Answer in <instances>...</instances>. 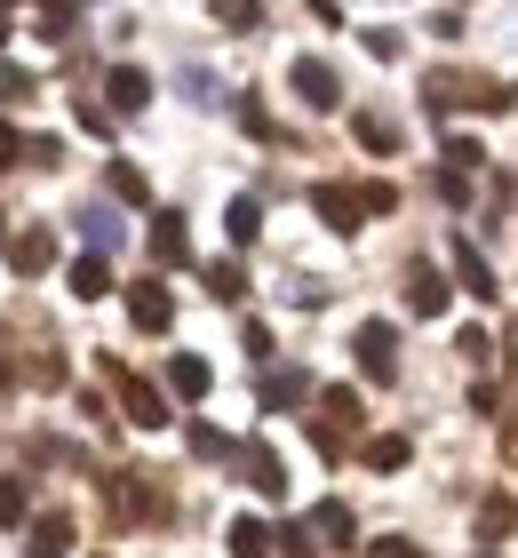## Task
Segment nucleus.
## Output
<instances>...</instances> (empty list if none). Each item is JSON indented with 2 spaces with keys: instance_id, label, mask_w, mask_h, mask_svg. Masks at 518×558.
Wrapping results in <instances>:
<instances>
[{
  "instance_id": "1",
  "label": "nucleus",
  "mask_w": 518,
  "mask_h": 558,
  "mask_svg": "<svg viewBox=\"0 0 518 558\" xmlns=\"http://www.w3.org/2000/svg\"><path fill=\"white\" fill-rule=\"evenodd\" d=\"M104 502H112V519H168V495L144 471H112L104 478Z\"/></svg>"
},
{
  "instance_id": "2",
  "label": "nucleus",
  "mask_w": 518,
  "mask_h": 558,
  "mask_svg": "<svg viewBox=\"0 0 518 558\" xmlns=\"http://www.w3.org/2000/svg\"><path fill=\"white\" fill-rule=\"evenodd\" d=\"M104 367H112V360H104ZM112 384H120V408H128V423H136V430H160V423H168L160 384H144V375H128V367H112Z\"/></svg>"
},
{
  "instance_id": "3",
  "label": "nucleus",
  "mask_w": 518,
  "mask_h": 558,
  "mask_svg": "<svg viewBox=\"0 0 518 558\" xmlns=\"http://www.w3.org/2000/svg\"><path fill=\"white\" fill-rule=\"evenodd\" d=\"M359 367H368L375 384H391V375H399V327H391V319H368V327H359Z\"/></svg>"
},
{
  "instance_id": "4",
  "label": "nucleus",
  "mask_w": 518,
  "mask_h": 558,
  "mask_svg": "<svg viewBox=\"0 0 518 558\" xmlns=\"http://www.w3.org/2000/svg\"><path fill=\"white\" fill-rule=\"evenodd\" d=\"M72 511H40V519H24V558H64L72 550Z\"/></svg>"
},
{
  "instance_id": "5",
  "label": "nucleus",
  "mask_w": 518,
  "mask_h": 558,
  "mask_svg": "<svg viewBox=\"0 0 518 558\" xmlns=\"http://www.w3.org/2000/svg\"><path fill=\"white\" fill-rule=\"evenodd\" d=\"M288 81H296L303 105H320V112L335 105V96H344V81H335V64H327V57H296V64H288Z\"/></svg>"
},
{
  "instance_id": "6",
  "label": "nucleus",
  "mask_w": 518,
  "mask_h": 558,
  "mask_svg": "<svg viewBox=\"0 0 518 558\" xmlns=\"http://www.w3.org/2000/svg\"><path fill=\"white\" fill-rule=\"evenodd\" d=\"M128 319H136L144 336H160V327L176 319V303H168V288H160V279H136V288H128Z\"/></svg>"
},
{
  "instance_id": "7",
  "label": "nucleus",
  "mask_w": 518,
  "mask_h": 558,
  "mask_svg": "<svg viewBox=\"0 0 518 558\" xmlns=\"http://www.w3.org/2000/svg\"><path fill=\"white\" fill-rule=\"evenodd\" d=\"M168 391H176V399H192V408H200V399L216 391V367H207L200 351H176V360H168Z\"/></svg>"
},
{
  "instance_id": "8",
  "label": "nucleus",
  "mask_w": 518,
  "mask_h": 558,
  "mask_svg": "<svg viewBox=\"0 0 518 558\" xmlns=\"http://www.w3.org/2000/svg\"><path fill=\"white\" fill-rule=\"evenodd\" d=\"M152 264H160V271L192 264V232H184V216H152Z\"/></svg>"
},
{
  "instance_id": "9",
  "label": "nucleus",
  "mask_w": 518,
  "mask_h": 558,
  "mask_svg": "<svg viewBox=\"0 0 518 558\" xmlns=\"http://www.w3.org/2000/svg\"><path fill=\"white\" fill-rule=\"evenodd\" d=\"M240 471H248V487H255V495H288V463H279L264 439L240 447Z\"/></svg>"
},
{
  "instance_id": "10",
  "label": "nucleus",
  "mask_w": 518,
  "mask_h": 558,
  "mask_svg": "<svg viewBox=\"0 0 518 558\" xmlns=\"http://www.w3.org/2000/svg\"><path fill=\"white\" fill-rule=\"evenodd\" d=\"M455 271H462V288H471L479 303H495V295H503V279H495V264L479 256V240H455Z\"/></svg>"
},
{
  "instance_id": "11",
  "label": "nucleus",
  "mask_w": 518,
  "mask_h": 558,
  "mask_svg": "<svg viewBox=\"0 0 518 558\" xmlns=\"http://www.w3.org/2000/svg\"><path fill=\"white\" fill-rule=\"evenodd\" d=\"M104 96H112V112H144V105H152V72H144V64H112Z\"/></svg>"
},
{
  "instance_id": "12",
  "label": "nucleus",
  "mask_w": 518,
  "mask_h": 558,
  "mask_svg": "<svg viewBox=\"0 0 518 558\" xmlns=\"http://www.w3.org/2000/svg\"><path fill=\"white\" fill-rule=\"evenodd\" d=\"M447 295H455V288H447V279H438L431 264H414V271H407V303H414V319H438V312H447Z\"/></svg>"
},
{
  "instance_id": "13",
  "label": "nucleus",
  "mask_w": 518,
  "mask_h": 558,
  "mask_svg": "<svg viewBox=\"0 0 518 558\" xmlns=\"http://www.w3.org/2000/svg\"><path fill=\"white\" fill-rule=\"evenodd\" d=\"M255 399H264L272 415H279V408H303V399H311V375H303V367H272V375H264V391H255Z\"/></svg>"
},
{
  "instance_id": "14",
  "label": "nucleus",
  "mask_w": 518,
  "mask_h": 558,
  "mask_svg": "<svg viewBox=\"0 0 518 558\" xmlns=\"http://www.w3.org/2000/svg\"><path fill=\"white\" fill-rule=\"evenodd\" d=\"M311 208L327 216V232H359V199H351V184H320V192H311Z\"/></svg>"
},
{
  "instance_id": "15",
  "label": "nucleus",
  "mask_w": 518,
  "mask_h": 558,
  "mask_svg": "<svg viewBox=\"0 0 518 558\" xmlns=\"http://www.w3.org/2000/svg\"><path fill=\"white\" fill-rule=\"evenodd\" d=\"M0 247H9V264H16L24 279H33V271H48V264H57V240H48V232H24V240H0Z\"/></svg>"
},
{
  "instance_id": "16",
  "label": "nucleus",
  "mask_w": 518,
  "mask_h": 558,
  "mask_svg": "<svg viewBox=\"0 0 518 558\" xmlns=\"http://www.w3.org/2000/svg\"><path fill=\"white\" fill-rule=\"evenodd\" d=\"M311 535L335 543V550H351V535H359V526H351V502H320V511H311Z\"/></svg>"
},
{
  "instance_id": "17",
  "label": "nucleus",
  "mask_w": 518,
  "mask_h": 558,
  "mask_svg": "<svg viewBox=\"0 0 518 558\" xmlns=\"http://www.w3.org/2000/svg\"><path fill=\"white\" fill-rule=\"evenodd\" d=\"M64 279H72V295H81V303H96V295H112V264H104V256H81V264H72Z\"/></svg>"
},
{
  "instance_id": "18",
  "label": "nucleus",
  "mask_w": 518,
  "mask_h": 558,
  "mask_svg": "<svg viewBox=\"0 0 518 558\" xmlns=\"http://www.w3.org/2000/svg\"><path fill=\"white\" fill-rule=\"evenodd\" d=\"M279 543H272V526L264 519H231V558H272Z\"/></svg>"
},
{
  "instance_id": "19",
  "label": "nucleus",
  "mask_w": 518,
  "mask_h": 558,
  "mask_svg": "<svg viewBox=\"0 0 518 558\" xmlns=\"http://www.w3.org/2000/svg\"><path fill=\"white\" fill-rule=\"evenodd\" d=\"M351 136L368 144V151H399V129H391L383 112H359V120H351Z\"/></svg>"
},
{
  "instance_id": "20",
  "label": "nucleus",
  "mask_w": 518,
  "mask_h": 558,
  "mask_svg": "<svg viewBox=\"0 0 518 558\" xmlns=\"http://www.w3.org/2000/svg\"><path fill=\"white\" fill-rule=\"evenodd\" d=\"M407 439H399V430H383V439H368V471H407Z\"/></svg>"
},
{
  "instance_id": "21",
  "label": "nucleus",
  "mask_w": 518,
  "mask_h": 558,
  "mask_svg": "<svg viewBox=\"0 0 518 558\" xmlns=\"http://www.w3.org/2000/svg\"><path fill=\"white\" fill-rule=\"evenodd\" d=\"M224 232H231V240L248 247L255 232H264V208H255V199H231V208H224Z\"/></svg>"
},
{
  "instance_id": "22",
  "label": "nucleus",
  "mask_w": 518,
  "mask_h": 558,
  "mask_svg": "<svg viewBox=\"0 0 518 558\" xmlns=\"http://www.w3.org/2000/svg\"><path fill=\"white\" fill-rule=\"evenodd\" d=\"M207 295H216V303H240V295H248V271H240V264H207Z\"/></svg>"
},
{
  "instance_id": "23",
  "label": "nucleus",
  "mask_w": 518,
  "mask_h": 558,
  "mask_svg": "<svg viewBox=\"0 0 518 558\" xmlns=\"http://www.w3.org/2000/svg\"><path fill=\"white\" fill-rule=\"evenodd\" d=\"M104 184H112V199H128V208H136V199L152 192V184H144V168H128V160H112V168H104Z\"/></svg>"
},
{
  "instance_id": "24",
  "label": "nucleus",
  "mask_w": 518,
  "mask_h": 558,
  "mask_svg": "<svg viewBox=\"0 0 518 558\" xmlns=\"http://www.w3.org/2000/svg\"><path fill=\"white\" fill-rule=\"evenodd\" d=\"M479 526H486V543H503V535H510V487H495V495L479 502Z\"/></svg>"
},
{
  "instance_id": "25",
  "label": "nucleus",
  "mask_w": 518,
  "mask_h": 558,
  "mask_svg": "<svg viewBox=\"0 0 518 558\" xmlns=\"http://www.w3.org/2000/svg\"><path fill=\"white\" fill-rule=\"evenodd\" d=\"M216 24H231V33H255V24H264V9H255V0H216Z\"/></svg>"
},
{
  "instance_id": "26",
  "label": "nucleus",
  "mask_w": 518,
  "mask_h": 558,
  "mask_svg": "<svg viewBox=\"0 0 518 558\" xmlns=\"http://www.w3.org/2000/svg\"><path fill=\"white\" fill-rule=\"evenodd\" d=\"M479 160H486V151H479L471 136H455V144H447V175H462V184L479 175Z\"/></svg>"
},
{
  "instance_id": "27",
  "label": "nucleus",
  "mask_w": 518,
  "mask_h": 558,
  "mask_svg": "<svg viewBox=\"0 0 518 558\" xmlns=\"http://www.w3.org/2000/svg\"><path fill=\"white\" fill-rule=\"evenodd\" d=\"M81 232L96 240V256H112V247H120V216H104V208H88V223H81Z\"/></svg>"
},
{
  "instance_id": "28",
  "label": "nucleus",
  "mask_w": 518,
  "mask_h": 558,
  "mask_svg": "<svg viewBox=\"0 0 518 558\" xmlns=\"http://www.w3.org/2000/svg\"><path fill=\"white\" fill-rule=\"evenodd\" d=\"M320 399H327V415H335V423H359V415H368V408H359V391H351V384H335V391H320ZM335 423H327V430H335Z\"/></svg>"
},
{
  "instance_id": "29",
  "label": "nucleus",
  "mask_w": 518,
  "mask_h": 558,
  "mask_svg": "<svg viewBox=\"0 0 518 558\" xmlns=\"http://www.w3.org/2000/svg\"><path fill=\"white\" fill-rule=\"evenodd\" d=\"M351 199H359V216H391V208H399V192H391V184H359Z\"/></svg>"
},
{
  "instance_id": "30",
  "label": "nucleus",
  "mask_w": 518,
  "mask_h": 558,
  "mask_svg": "<svg viewBox=\"0 0 518 558\" xmlns=\"http://www.w3.org/2000/svg\"><path fill=\"white\" fill-rule=\"evenodd\" d=\"M0 526H24V478H0Z\"/></svg>"
},
{
  "instance_id": "31",
  "label": "nucleus",
  "mask_w": 518,
  "mask_h": 558,
  "mask_svg": "<svg viewBox=\"0 0 518 558\" xmlns=\"http://www.w3.org/2000/svg\"><path fill=\"white\" fill-rule=\"evenodd\" d=\"M192 454H207V463H216V454H231V439L216 423H192Z\"/></svg>"
},
{
  "instance_id": "32",
  "label": "nucleus",
  "mask_w": 518,
  "mask_h": 558,
  "mask_svg": "<svg viewBox=\"0 0 518 558\" xmlns=\"http://www.w3.org/2000/svg\"><path fill=\"white\" fill-rule=\"evenodd\" d=\"M72 24H81V9H40V40H72Z\"/></svg>"
},
{
  "instance_id": "33",
  "label": "nucleus",
  "mask_w": 518,
  "mask_h": 558,
  "mask_svg": "<svg viewBox=\"0 0 518 558\" xmlns=\"http://www.w3.org/2000/svg\"><path fill=\"white\" fill-rule=\"evenodd\" d=\"M368 558H423V543H407V535H383V543H368Z\"/></svg>"
},
{
  "instance_id": "34",
  "label": "nucleus",
  "mask_w": 518,
  "mask_h": 558,
  "mask_svg": "<svg viewBox=\"0 0 518 558\" xmlns=\"http://www.w3.org/2000/svg\"><path fill=\"white\" fill-rule=\"evenodd\" d=\"M24 160H40V168H57V160H64V144H57V136H33V144H24Z\"/></svg>"
},
{
  "instance_id": "35",
  "label": "nucleus",
  "mask_w": 518,
  "mask_h": 558,
  "mask_svg": "<svg viewBox=\"0 0 518 558\" xmlns=\"http://www.w3.org/2000/svg\"><path fill=\"white\" fill-rule=\"evenodd\" d=\"M240 343L255 351V360H272V327H264V319H248V327H240Z\"/></svg>"
},
{
  "instance_id": "36",
  "label": "nucleus",
  "mask_w": 518,
  "mask_h": 558,
  "mask_svg": "<svg viewBox=\"0 0 518 558\" xmlns=\"http://www.w3.org/2000/svg\"><path fill=\"white\" fill-rule=\"evenodd\" d=\"M471 408L479 415H503V384H471Z\"/></svg>"
},
{
  "instance_id": "37",
  "label": "nucleus",
  "mask_w": 518,
  "mask_h": 558,
  "mask_svg": "<svg viewBox=\"0 0 518 558\" xmlns=\"http://www.w3.org/2000/svg\"><path fill=\"white\" fill-rule=\"evenodd\" d=\"M0 96H33V72H16V64H0Z\"/></svg>"
},
{
  "instance_id": "38",
  "label": "nucleus",
  "mask_w": 518,
  "mask_h": 558,
  "mask_svg": "<svg viewBox=\"0 0 518 558\" xmlns=\"http://www.w3.org/2000/svg\"><path fill=\"white\" fill-rule=\"evenodd\" d=\"M16 160H24V136L9 129V120H0V168H16Z\"/></svg>"
},
{
  "instance_id": "39",
  "label": "nucleus",
  "mask_w": 518,
  "mask_h": 558,
  "mask_svg": "<svg viewBox=\"0 0 518 558\" xmlns=\"http://www.w3.org/2000/svg\"><path fill=\"white\" fill-rule=\"evenodd\" d=\"M9 384H16V367H9V360H0V399H9Z\"/></svg>"
},
{
  "instance_id": "40",
  "label": "nucleus",
  "mask_w": 518,
  "mask_h": 558,
  "mask_svg": "<svg viewBox=\"0 0 518 558\" xmlns=\"http://www.w3.org/2000/svg\"><path fill=\"white\" fill-rule=\"evenodd\" d=\"M0 48H9V9H0Z\"/></svg>"
},
{
  "instance_id": "41",
  "label": "nucleus",
  "mask_w": 518,
  "mask_h": 558,
  "mask_svg": "<svg viewBox=\"0 0 518 558\" xmlns=\"http://www.w3.org/2000/svg\"><path fill=\"white\" fill-rule=\"evenodd\" d=\"M96 558H104V550H96Z\"/></svg>"
}]
</instances>
